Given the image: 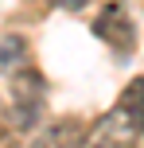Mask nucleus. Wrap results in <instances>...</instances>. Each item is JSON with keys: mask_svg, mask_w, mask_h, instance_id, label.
<instances>
[{"mask_svg": "<svg viewBox=\"0 0 144 148\" xmlns=\"http://www.w3.org/2000/svg\"><path fill=\"white\" fill-rule=\"evenodd\" d=\"M47 105V82L39 70H16L12 74V125L16 129H35L39 113Z\"/></svg>", "mask_w": 144, "mask_h": 148, "instance_id": "1", "label": "nucleus"}, {"mask_svg": "<svg viewBox=\"0 0 144 148\" xmlns=\"http://www.w3.org/2000/svg\"><path fill=\"white\" fill-rule=\"evenodd\" d=\"M140 136H144V129L121 109V105H113L109 113H101V117L90 125L82 148H136Z\"/></svg>", "mask_w": 144, "mask_h": 148, "instance_id": "2", "label": "nucleus"}, {"mask_svg": "<svg viewBox=\"0 0 144 148\" xmlns=\"http://www.w3.org/2000/svg\"><path fill=\"white\" fill-rule=\"evenodd\" d=\"M93 35L105 39L113 51H121V59H129L132 47H136V23L129 20V8H125L121 0L105 4V8H101V16L93 20Z\"/></svg>", "mask_w": 144, "mask_h": 148, "instance_id": "3", "label": "nucleus"}, {"mask_svg": "<svg viewBox=\"0 0 144 148\" xmlns=\"http://www.w3.org/2000/svg\"><path fill=\"white\" fill-rule=\"evenodd\" d=\"M86 121L82 117H55L51 125H43L31 136L27 148H82L86 144Z\"/></svg>", "mask_w": 144, "mask_h": 148, "instance_id": "4", "label": "nucleus"}, {"mask_svg": "<svg viewBox=\"0 0 144 148\" xmlns=\"http://www.w3.org/2000/svg\"><path fill=\"white\" fill-rule=\"evenodd\" d=\"M27 66V43L23 35H4L0 39V74H16Z\"/></svg>", "mask_w": 144, "mask_h": 148, "instance_id": "5", "label": "nucleus"}, {"mask_svg": "<svg viewBox=\"0 0 144 148\" xmlns=\"http://www.w3.org/2000/svg\"><path fill=\"white\" fill-rule=\"evenodd\" d=\"M117 105H121L125 113H129L132 121L144 129V78H132L129 86L121 90V97H117Z\"/></svg>", "mask_w": 144, "mask_h": 148, "instance_id": "6", "label": "nucleus"}, {"mask_svg": "<svg viewBox=\"0 0 144 148\" xmlns=\"http://www.w3.org/2000/svg\"><path fill=\"white\" fill-rule=\"evenodd\" d=\"M47 4H55V8H66V12H78V8H86V0H47Z\"/></svg>", "mask_w": 144, "mask_h": 148, "instance_id": "7", "label": "nucleus"}]
</instances>
